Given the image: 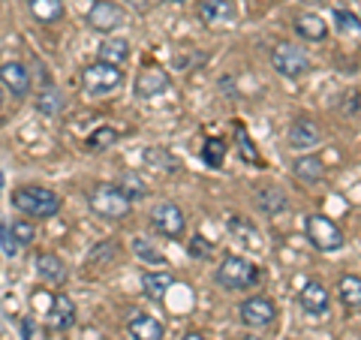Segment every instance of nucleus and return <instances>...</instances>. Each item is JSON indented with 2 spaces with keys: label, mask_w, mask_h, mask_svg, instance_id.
I'll return each instance as SVG.
<instances>
[{
  "label": "nucleus",
  "mask_w": 361,
  "mask_h": 340,
  "mask_svg": "<svg viewBox=\"0 0 361 340\" xmlns=\"http://www.w3.org/2000/svg\"><path fill=\"white\" fill-rule=\"evenodd\" d=\"M118 130L115 127H97L94 133L87 135V148L90 151H106V148H111V145H118Z\"/></svg>",
  "instance_id": "c85d7f7f"
},
{
  "label": "nucleus",
  "mask_w": 361,
  "mask_h": 340,
  "mask_svg": "<svg viewBox=\"0 0 361 340\" xmlns=\"http://www.w3.org/2000/svg\"><path fill=\"white\" fill-rule=\"evenodd\" d=\"M63 109H66V99H63V94L58 87H45V90H39V94H37V111H39V115L58 118Z\"/></svg>",
  "instance_id": "393cba45"
},
{
  "label": "nucleus",
  "mask_w": 361,
  "mask_h": 340,
  "mask_svg": "<svg viewBox=\"0 0 361 340\" xmlns=\"http://www.w3.org/2000/svg\"><path fill=\"white\" fill-rule=\"evenodd\" d=\"M304 232H307V241L322 253H337V250H343V244H346L341 226L329 217H322V214H310V217L304 220Z\"/></svg>",
  "instance_id": "39448f33"
},
{
  "label": "nucleus",
  "mask_w": 361,
  "mask_h": 340,
  "mask_svg": "<svg viewBox=\"0 0 361 340\" xmlns=\"http://www.w3.org/2000/svg\"><path fill=\"white\" fill-rule=\"evenodd\" d=\"M33 265H37V274H39L45 283H63V280H66V265H63L61 256H54V253H39Z\"/></svg>",
  "instance_id": "aec40b11"
},
{
  "label": "nucleus",
  "mask_w": 361,
  "mask_h": 340,
  "mask_svg": "<svg viewBox=\"0 0 361 340\" xmlns=\"http://www.w3.org/2000/svg\"><path fill=\"white\" fill-rule=\"evenodd\" d=\"M0 87L9 90L13 97H27L30 94V73L25 63L18 61H4L0 63Z\"/></svg>",
  "instance_id": "4468645a"
},
{
  "label": "nucleus",
  "mask_w": 361,
  "mask_h": 340,
  "mask_svg": "<svg viewBox=\"0 0 361 340\" xmlns=\"http://www.w3.org/2000/svg\"><path fill=\"white\" fill-rule=\"evenodd\" d=\"M9 235H13V241L18 244V250H21V247H30L33 241H37V226H33L30 220H13V226H9Z\"/></svg>",
  "instance_id": "c756f323"
},
{
  "label": "nucleus",
  "mask_w": 361,
  "mask_h": 340,
  "mask_svg": "<svg viewBox=\"0 0 361 340\" xmlns=\"http://www.w3.org/2000/svg\"><path fill=\"white\" fill-rule=\"evenodd\" d=\"M247 340H259V337H253V334H250V337H247Z\"/></svg>",
  "instance_id": "c03bdc74"
},
{
  "label": "nucleus",
  "mask_w": 361,
  "mask_h": 340,
  "mask_svg": "<svg viewBox=\"0 0 361 340\" xmlns=\"http://www.w3.org/2000/svg\"><path fill=\"white\" fill-rule=\"evenodd\" d=\"M142 157H145V163H148L151 169H160V172H178V160L166 148H160V145H151V148H145Z\"/></svg>",
  "instance_id": "cd10ccee"
},
{
  "label": "nucleus",
  "mask_w": 361,
  "mask_h": 340,
  "mask_svg": "<svg viewBox=\"0 0 361 340\" xmlns=\"http://www.w3.org/2000/svg\"><path fill=\"white\" fill-rule=\"evenodd\" d=\"M217 283L229 292H238V289H250L253 283L259 280V268L244 256H226L223 262L217 265Z\"/></svg>",
  "instance_id": "20e7f679"
},
{
  "label": "nucleus",
  "mask_w": 361,
  "mask_h": 340,
  "mask_svg": "<svg viewBox=\"0 0 361 340\" xmlns=\"http://www.w3.org/2000/svg\"><path fill=\"white\" fill-rule=\"evenodd\" d=\"M334 25H337V30H341V33H349V37H358V30H361L358 16L349 13V9H337V13H334Z\"/></svg>",
  "instance_id": "473e14b6"
},
{
  "label": "nucleus",
  "mask_w": 361,
  "mask_h": 340,
  "mask_svg": "<svg viewBox=\"0 0 361 340\" xmlns=\"http://www.w3.org/2000/svg\"><path fill=\"white\" fill-rule=\"evenodd\" d=\"M27 9L39 25H54L63 18V0H27Z\"/></svg>",
  "instance_id": "412c9836"
},
{
  "label": "nucleus",
  "mask_w": 361,
  "mask_h": 340,
  "mask_svg": "<svg viewBox=\"0 0 361 340\" xmlns=\"http://www.w3.org/2000/svg\"><path fill=\"white\" fill-rule=\"evenodd\" d=\"M295 33L307 42H322L329 37V25H325V18L316 16V13H301L295 18Z\"/></svg>",
  "instance_id": "a211bd4d"
},
{
  "label": "nucleus",
  "mask_w": 361,
  "mask_h": 340,
  "mask_svg": "<svg viewBox=\"0 0 361 340\" xmlns=\"http://www.w3.org/2000/svg\"><path fill=\"white\" fill-rule=\"evenodd\" d=\"M115 256H118V241L115 238H106V241H99L94 250L87 253V265H106Z\"/></svg>",
  "instance_id": "7c9ffc66"
},
{
  "label": "nucleus",
  "mask_w": 361,
  "mask_h": 340,
  "mask_svg": "<svg viewBox=\"0 0 361 340\" xmlns=\"http://www.w3.org/2000/svg\"><path fill=\"white\" fill-rule=\"evenodd\" d=\"M87 205H90V211H94L97 217H103V220H123L133 211V202L123 196L115 184L111 187L109 184L94 187V193L87 196Z\"/></svg>",
  "instance_id": "7ed1b4c3"
},
{
  "label": "nucleus",
  "mask_w": 361,
  "mask_h": 340,
  "mask_svg": "<svg viewBox=\"0 0 361 340\" xmlns=\"http://www.w3.org/2000/svg\"><path fill=\"white\" fill-rule=\"evenodd\" d=\"M184 340H208V337L199 334V332H190V334H184Z\"/></svg>",
  "instance_id": "ea45409f"
},
{
  "label": "nucleus",
  "mask_w": 361,
  "mask_h": 340,
  "mask_svg": "<svg viewBox=\"0 0 361 340\" xmlns=\"http://www.w3.org/2000/svg\"><path fill=\"white\" fill-rule=\"evenodd\" d=\"M172 4H187V0H172Z\"/></svg>",
  "instance_id": "79ce46f5"
},
{
  "label": "nucleus",
  "mask_w": 361,
  "mask_h": 340,
  "mask_svg": "<svg viewBox=\"0 0 361 340\" xmlns=\"http://www.w3.org/2000/svg\"><path fill=\"white\" fill-rule=\"evenodd\" d=\"M298 301H301V310L307 316H313V320L325 316V313H329V308H331V296H329V289H325V283H319V280H307V283H304Z\"/></svg>",
  "instance_id": "ddd939ff"
},
{
  "label": "nucleus",
  "mask_w": 361,
  "mask_h": 340,
  "mask_svg": "<svg viewBox=\"0 0 361 340\" xmlns=\"http://www.w3.org/2000/svg\"><path fill=\"white\" fill-rule=\"evenodd\" d=\"M0 109H4V87H0Z\"/></svg>",
  "instance_id": "a19ab883"
},
{
  "label": "nucleus",
  "mask_w": 361,
  "mask_h": 340,
  "mask_svg": "<svg viewBox=\"0 0 361 340\" xmlns=\"http://www.w3.org/2000/svg\"><path fill=\"white\" fill-rule=\"evenodd\" d=\"M127 4H130L133 13H148L151 9V0H127Z\"/></svg>",
  "instance_id": "58836bf2"
},
{
  "label": "nucleus",
  "mask_w": 361,
  "mask_h": 340,
  "mask_svg": "<svg viewBox=\"0 0 361 340\" xmlns=\"http://www.w3.org/2000/svg\"><path fill=\"white\" fill-rule=\"evenodd\" d=\"M169 73L166 70H160V66H145V70L135 75V85H133V90H135V97L139 99H154V97H163L166 90H169Z\"/></svg>",
  "instance_id": "f8f14e48"
},
{
  "label": "nucleus",
  "mask_w": 361,
  "mask_h": 340,
  "mask_svg": "<svg viewBox=\"0 0 361 340\" xmlns=\"http://www.w3.org/2000/svg\"><path fill=\"white\" fill-rule=\"evenodd\" d=\"M271 66L283 78H304L313 70L307 51L298 49V45H289V42H280L271 49Z\"/></svg>",
  "instance_id": "423d86ee"
},
{
  "label": "nucleus",
  "mask_w": 361,
  "mask_h": 340,
  "mask_svg": "<svg viewBox=\"0 0 361 340\" xmlns=\"http://www.w3.org/2000/svg\"><path fill=\"white\" fill-rule=\"evenodd\" d=\"M172 274H169L166 268H160V271H148V274L142 277V286H145V292H148L151 298H163L166 296V289L172 286Z\"/></svg>",
  "instance_id": "bb28decb"
},
{
  "label": "nucleus",
  "mask_w": 361,
  "mask_h": 340,
  "mask_svg": "<svg viewBox=\"0 0 361 340\" xmlns=\"http://www.w3.org/2000/svg\"><path fill=\"white\" fill-rule=\"evenodd\" d=\"M238 142H241V157L247 163H259V151L253 148V142L247 139V133L244 130H238Z\"/></svg>",
  "instance_id": "f704fd0d"
},
{
  "label": "nucleus",
  "mask_w": 361,
  "mask_h": 340,
  "mask_svg": "<svg viewBox=\"0 0 361 340\" xmlns=\"http://www.w3.org/2000/svg\"><path fill=\"white\" fill-rule=\"evenodd\" d=\"M289 145L295 151H313L322 145V127L310 118H295L289 123Z\"/></svg>",
  "instance_id": "9b49d317"
},
{
  "label": "nucleus",
  "mask_w": 361,
  "mask_h": 340,
  "mask_svg": "<svg viewBox=\"0 0 361 340\" xmlns=\"http://www.w3.org/2000/svg\"><path fill=\"white\" fill-rule=\"evenodd\" d=\"M337 296H341L346 310L358 313V308H361V277L358 274H343L341 283H337Z\"/></svg>",
  "instance_id": "b1692460"
},
{
  "label": "nucleus",
  "mask_w": 361,
  "mask_h": 340,
  "mask_svg": "<svg viewBox=\"0 0 361 340\" xmlns=\"http://www.w3.org/2000/svg\"><path fill=\"white\" fill-rule=\"evenodd\" d=\"M199 18L211 28H232L238 21V4L235 0H202Z\"/></svg>",
  "instance_id": "9d476101"
},
{
  "label": "nucleus",
  "mask_w": 361,
  "mask_h": 340,
  "mask_svg": "<svg viewBox=\"0 0 361 340\" xmlns=\"http://www.w3.org/2000/svg\"><path fill=\"white\" fill-rule=\"evenodd\" d=\"M133 253L142 259V262H148V265H157V268H166L169 265V259L157 250V244L148 241V238H133Z\"/></svg>",
  "instance_id": "a878e982"
},
{
  "label": "nucleus",
  "mask_w": 361,
  "mask_h": 340,
  "mask_svg": "<svg viewBox=\"0 0 361 340\" xmlns=\"http://www.w3.org/2000/svg\"><path fill=\"white\" fill-rule=\"evenodd\" d=\"M99 61H106V63H127L130 61V40H123V37H109L103 40V45H99Z\"/></svg>",
  "instance_id": "5701e85b"
},
{
  "label": "nucleus",
  "mask_w": 361,
  "mask_h": 340,
  "mask_svg": "<svg viewBox=\"0 0 361 340\" xmlns=\"http://www.w3.org/2000/svg\"><path fill=\"white\" fill-rule=\"evenodd\" d=\"M226 226H229V235L235 241H241L244 247H259V229L253 226V220L241 217V214H232Z\"/></svg>",
  "instance_id": "4be33fe9"
},
{
  "label": "nucleus",
  "mask_w": 361,
  "mask_h": 340,
  "mask_svg": "<svg viewBox=\"0 0 361 340\" xmlns=\"http://www.w3.org/2000/svg\"><path fill=\"white\" fill-rule=\"evenodd\" d=\"M256 208L265 214V217H277V214H283L289 211V199H286V193L280 190V187H262V190H256Z\"/></svg>",
  "instance_id": "f3484780"
},
{
  "label": "nucleus",
  "mask_w": 361,
  "mask_h": 340,
  "mask_svg": "<svg viewBox=\"0 0 361 340\" xmlns=\"http://www.w3.org/2000/svg\"><path fill=\"white\" fill-rule=\"evenodd\" d=\"M223 157H226V142L223 139H208L205 148H202V160H205V166L220 169L223 166Z\"/></svg>",
  "instance_id": "2f4dec72"
},
{
  "label": "nucleus",
  "mask_w": 361,
  "mask_h": 340,
  "mask_svg": "<svg viewBox=\"0 0 361 340\" xmlns=\"http://www.w3.org/2000/svg\"><path fill=\"white\" fill-rule=\"evenodd\" d=\"M0 187H4V175H0Z\"/></svg>",
  "instance_id": "37998d69"
},
{
  "label": "nucleus",
  "mask_w": 361,
  "mask_h": 340,
  "mask_svg": "<svg viewBox=\"0 0 361 340\" xmlns=\"http://www.w3.org/2000/svg\"><path fill=\"white\" fill-rule=\"evenodd\" d=\"M127 332L133 334V340H163L166 325L151 313H135V316H130Z\"/></svg>",
  "instance_id": "2eb2a0df"
},
{
  "label": "nucleus",
  "mask_w": 361,
  "mask_h": 340,
  "mask_svg": "<svg viewBox=\"0 0 361 340\" xmlns=\"http://www.w3.org/2000/svg\"><path fill=\"white\" fill-rule=\"evenodd\" d=\"M343 115H349V118H358V94H349V99L343 103Z\"/></svg>",
  "instance_id": "4c0bfd02"
},
{
  "label": "nucleus",
  "mask_w": 361,
  "mask_h": 340,
  "mask_svg": "<svg viewBox=\"0 0 361 340\" xmlns=\"http://www.w3.org/2000/svg\"><path fill=\"white\" fill-rule=\"evenodd\" d=\"M115 187H118V190H121V193H123V196H127L130 202H133V199H142L145 193H148V190H145V184H142V181L135 178V175H123Z\"/></svg>",
  "instance_id": "72a5a7b5"
},
{
  "label": "nucleus",
  "mask_w": 361,
  "mask_h": 340,
  "mask_svg": "<svg viewBox=\"0 0 361 340\" xmlns=\"http://www.w3.org/2000/svg\"><path fill=\"white\" fill-rule=\"evenodd\" d=\"M0 244H4V253L6 256H18V244L13 241V235H9V226L0 220Z\"/></svg>",
  "instance_id": "c9c22d12"
},
{
  "label": "nucleus",
  "mask_w": 361,
  "mask_h": 340,
  "mask_svg": "<svg viewBox=\"0 0 361 340\" xmlns=\"http://www.w3.org/2000/svg\"><path fill=\"white\" fill-rule=\"evenodd\" d=\"M121 85H123V73L115 63L97 61L82 70V90L87 97H109L111 90H118Z\"/></svg>",
  "instance_id": "f03ea898"
},
{
  "label": "nucleus",
  "mask_w": 361,
  "mask_h": 340,
  "mask_svg": "<svg viewBox=\"0 0 361 340\" xmlns=\"http://www.w3.org/2000/svg\"><path fill=\"white\" fill-rule=\"evenodd\" d=\"M151 226L157 229V235L184 238V232H187V214L180 211L175 202H157L154 211H151Z\"/></svg>",
  "instance_id": "0eeeda50"
},
{
  "label": "nucleus",
  "mask_w": 361,
  "mask_h": 340,
  "mask_svg": "<svg viewBox=\"0 0 361 340\" xmlns=\"http://www.w3.org/2000/svg\"><path fill=\"white\" fill-rule=\"evenodd\" d=\"M241 322L247 328H268L271 322L277 320V308H274V301L265 298V296H253V298H244L241 301Z\"/></svg>",
  "instance_id": "1a4fd4ad"
},
{
  "label": "nucleus",
  "mask_w": 361,
  "mask_h": 340,
  "mask_svg": "<svg viewBox=\"0 0 361 340\" xmlns=\"http://www.w3.org/2000/svg\"><path fill=\"white\" fill-rule=\"evenodd\" d=\"M87 25L99 33H111L127 25V9L115 0H94V6L87 13Z\"/></svg>",
  "instance_id": "6e6552de"
},
{
  "label": "nucleus",
  "mask_w": 361,
  "mask_h": 340,
  "mask_svg": "<svg viewBox=\"0 0 361 340\" xmlns=\"http://www.w3.org/2000/svg\"><path fill=\"white\" fill-rule=\"evenodd\" d=\"M211 250H214V247H211V244H208L202 235H196L193 241H190V253H193L196 259H205V256H211Z\"/></svg>",
  "instance_id": "e433bc0d"
},
{
  "label": "nucleus",
  "mask_w": 361,
  "mask_h": 340,
  "mask_svg": "<svg viewBox=\"0 0 361 340\" xmlns=\"http://www.w3.org/2000/svg\"><path fill=\"white\" fill-rule=\"evenodd\" d=\"M13 208L25 217H54L61 211V196L49 187H18L13 190Z\"/></svg>",
  "instance_id": "f257e3e1"
},
{
  "label": "nucleus",
  "mask_w": 361,
  "mask_h": 340,
  "mask_svg": "<svg viewBox=\"0 0 361 340\" xmlns=\"http://www.w3.org/2000/svg\"><path fill=\"white\" fill-rule=\"evenodd\" d=\"M75 325V304L70 296H54L49 310V328L51 332H66Z\"/></svg>",
  "instance_id": "dca6fc26"
},
{
  "label": "nucleus",
  "mask_w": 361,
  "mask_h": 340,
  "mask_svg": "<svg viewBox=\"0 0 361 340\" xmlns=\"http://www.w3.org/2000/svg\"><path fill=\"white\" fill-rule=\"evenodd\" d=\"M292 172L301 181H307V184H319L325 178V163H322V157H316V154H301L298 160L292 163Z\"/></svg>",
  "instance_id": "6ab92c4d"
}]
</instances>
